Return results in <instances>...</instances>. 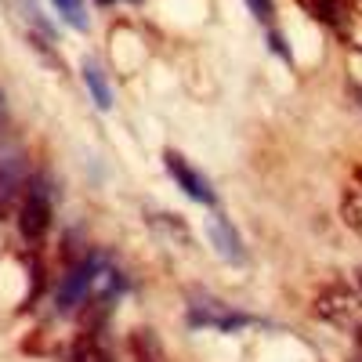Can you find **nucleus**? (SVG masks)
I'll use <instances>...</instances> for the list:
<instances>
[{
  "label": "nucleus",
  "instance_id": "obj_9",
  "mask_svg": "<svg viewBox=\"0 0 362 362\" xmlns=\"http://www.w3.org/2000/svg\"><path fill=\"white\" fill-rule=\"evenodd\" d=\"M51 4L58 8V15H62L73 29H87V11H83V0H51Z\"/></svg>",
  "mask_w": 362,
  "mask_h": 362
},
{
  "label": "nucleus",
  "instance_id": "obj_11",
  "mask_svg": "<svg viewBox=\"0 0 362 362\" xmlns=\"http://www.w3.org/2000/svg\"><path fill=\"white\" fill-rule=\"evenodd\" d=\"M73 362H112V355L98 344V341H80L76 344V351H73Z\"/></svg>",
  "mask_w": 362,
  "mask_h": 362
},
{
  "label": "nucleus",
  "instance_id": "obj_5",
  "mask_svg": "<svg viewBox=\"0 0 362 362\" xmlns=\"http://www.w3.org/2000/svg\"><path fill=\"white\" fill-rule=\"evenodd\" d=\"M206 239H210V247H214L225 261H243L247 257L243 239H239V232L232 228V221L221 218V214H210L206 218Z\"/></svg>",
  "mask_w": 362,
  "mask_h": 362
},
{
  "label": "nucleus",
  "instance_id": "obj_15",
  "mask_svg": "<svg viewBox=\"0 0 362 362\" xmlns=\"http://www.w3.org/2000/svg\"><path fill=\"white\" fill-rule=\"evenodd\" d=\"M98 4H112V0H98Z\"/></svg>",
  "mask_w": 362,
  "mask_h": 362
},
{
  "label": "nucleus",
  "instance_id": "obj_6",
  "mask_svg": "<svg viewBox=\"0 0 362 362\" xmlns=\"http://www.w3.org/2000/svg\"><path fill=\"white\" fill-rule=\"evenodd\" d=\"M189 319H192L196 326H218V329H235V326L247 322V315L228 312L221 300H203V305H192Z\"/></svg>",
  "mask_w": 362,
  "mask_h": 362
},
{
  "label": "nucleus",
  "instance_id": "obj_14",
  "mask_svg": "<svg viewBox=\"0 0 362 362\" xmlns=\"http://www.w3.org/2000/svg\"><path fill=\"white\" fill-rule=\"evenodd\" d=\"M355 279H358V286H362V268H358V272H355Z\"/></svg>",
  "mask_w": 362,
  "mask_h": 362
},
{
  "label": "nucleus",
  "instance_id": "obj_4",
  "mask_svg": "<svg viewBox=\"0 0 362 362\" xmlns=\"http://www.w3.org/2000/svg\"><path fill=\"white\" fill-rule=\"evenodd\" d=\"M95 279H98V261L95 257H83L80 264H73L66 272L62 286H58V312H73L87 297V290L95 286Z\"/></svg>",
  "mask_w": 362,
  "mask_h": 362
},
{
  "label": "nucleus",
  "instance_id": "obj_12",
  "mask_svg": "<svg viewBox=\"0 0 362 362\" xmlns=\"http://www.w3.org/2000/svg\"><path fill=\"white\" fill-rule=\"evenodd\" d=\"M247 8L257 22H272V15H276V8H272V0H247Z\"/></svg>",
  "mask_w": 362,
  "mask_h": 362
},
{
  "label": "nucleus",
  "instance_id": "obj_7",
  "mask_svg": "<svg viewBox=\"0 0 362 362\" xmlns=\"http://www.w3.org/2000/svg\"><path fill=\"white\" fill-rule=\"evenodd\" d=\"M83 83H87V90H90V98H95L98 109H112V87H109L102 66L90 62V58L83 62Z\"/></svg>",
  "mask_w": 362,
  "mask_h": 362
},
{
  "label": "nucleus",
  "instance_id": "obj_3",
  "mask_svg": "<svg viewBox=\"0 0 362 362\" xmlns=\"http://www.w3.org/2000/svg\"><path fill=\"white\" fill-rule=\"evenodd\" d=\"M163 163H167V170H170V177L177 181V185H181V192H185V196H192L196 203H210V206H214V189H210V181L185 160V156H181V153H174V148H167V153H163Z\"/></svg>",
  "mask_w": 362,
  "mask_h": 362
},
{
  "label": "nucleus",
  "instance_id": "obj_8",
  "mask_svg": "<svg viewBox=\"0 0 362 362\" xmlns=\"http://www.w3.org/2000/svg\"><path fill=\"white\" fill-rule=\"evenodd\" d=\"M341 214H344V225H348V228L362 232V192H355V189L344 192V199H341Z\"/></svg>",
  "mask_w": 362,
  "mask_h": 362
},
{
  "label": "nucleus",
  "instance_id": "obj_13",
  "mask_svg": "<svg viewBox=\"0 0 362 362\" xmlns=\"http://www.w3.org/2000/svg\"><path fill=\"white\" fill-rule=\"evenodd\" d=\"M355 344H358V351H362V322L355 326Z\"/></svg>",
  "mask_w": 362,
  "mask_h": 362
},
{
  "label": "nucleus",
  "instance_id": "obj_10",
  "mask_svg": "<svg viewBox=\"0 0 362 362\" xmlns=\"http://www.w3.org/2000/svg\"><path fill=\"white\" fill-rule=\"evenodd\" d=\"M344 11H348V0H315V15L329 25H341Z\"/></svg>",
  "mask_w": 362,
  "mask_h": 362
},
{
  "label": "nucleus",
  "instance_id": "obj_2",
  "mask_svg": "<svg viewBox=\"0 0 362 362\" xmlns=\"http://www.w3.org/2000/svg\"><path fill=\"white\" fill-rule=\"evenodd\" d=\"M18 228L29 243H40L51 228V199L44 192V185H33L29 196L22 199V210H18Z\"/></svg>",
  "mask_w": 362,
  "mask_h": 362
},
{
  "label": "nucleus",
  "instance_id": "obj_1",
  "mask_svg": "<svg viewBox=\"0 0 362 362\" xmlns=\"http://www.w3.org/2000/svg\"><path fill=\"white\" fill-rule=\"evenodd\" d=\"M358 312V293L348 283H329L319 297H315V315L329 326H348Z\"/></svg>",
  "mask_w": 362,
  "mask_h": 362
}]
</instances>
